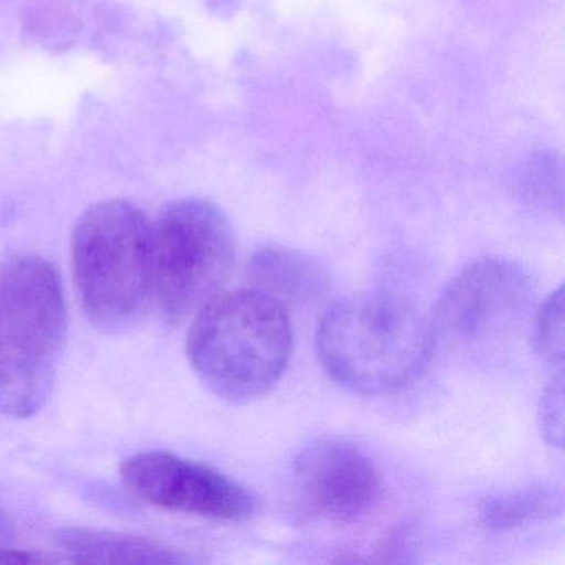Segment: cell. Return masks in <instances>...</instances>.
<instances>
[{"label":"cell","instance_id":"obj_1","mask_svg":"<svg viewBox=\"0 0 565 565\" xmlns=\"http://www.w3.org/2000/svg\"><path fill=\"white\" fill-rule=\"evenodd\" d=\"M316 347L323 372L337 385L356 395H390L428 365L433 329L399 297L359 294L327 310Z\"/></svg>","mask_w":565,"mask_h":565},{"label":"cell","instance_id":"obj_5","mask_svg":"<svg viewBox=\"0 0 565 565\" xmlns=\"http://www.w3.org/2000/svg\"><path fill=\"white\" fill-rule=\"evenodd\" d=\"M236 241L226 214L200 198L173 201L153 224V299L161 316L181 323L226 286Z\"/></svg>","mask_w":565,"mask_h":565},{"label":"cell","instance_id":"obj_13","mask_svg":"<svg viewBox=\"0 0 565 565\" xmlns=\"http://www.w3.org/2000/svg\"><path fill=\"white\" fill-rule=\"evenodd\" d=\"M564 375L562 372L555 373L552 376V382L548 383L544 396H542L541 422L544 435L547 436L548 443L552 446L561 448L562 438V419H564Z\"/></svg>","mask_w":565,"mask_h":565},{"label":"cell","instance_id":"obj_8","mask_svg":"<svg viewBox=\"0 0 565 565\" xmlns=\"http://www.w3.org/2000/svg\"><path fill=\"white\" fill-rule=\"evenodd\" d=\"M290 489L300 511L327 521H353L382 495L379 469L353 443L323 436L303 446L290 466Z\"/></svg>","mask_w":565,"mask_h":565},{"label":"cell","instance_id":"obj_4","mask_svg":"<svg viewBox=\"0 0 565 565\" xmlns=\"http://www.w3.org/2000/svg\"><path fill=\"white\" fill-rule=\"evenodd\" d=\"M72 267L95 326H134L153 299V224L128 201L94 204L75 224Z\"/></svg>","mask_w":565,"mask_h":565},{"label":"cell","instance_id":"obj_2","mask_svg":"<svg viewBox=\"0 0 565 565\" xmlns=\"http://www.w3.org/2000/svg\"><path fill=\"white\" fill-rule=\"evenodd\" d=\"M188 359L220 398L249 403L282 379L294 352L286 307L257 289L220 294L194 316Z\"/></svg>","mask_w":565,"mask_h":565},{"label":"cell","instance_id":"obj_14","mask_svg":"<svg viewBox=\"0 0 565 565\" xmlns=\"http://www.w3.org/2000/svg\"><path fill=\"white\" fill-rule=\"evenodd\" d=\"M38 562H45V558L41 557V555H35V552L0 547V564H38Z\"/></svg>","mask_w":565,"mask_h":565},{"label":"cell","instance_id":"obj_11","mask_svg":"<svg viewBox=\"0 0 565 565\" xmlns=\"http://www.w3.org/2000/svg\"><path fill=\"white\" fill-rule=\"evenodd\" d=\"M564 499L561 489L527 486L495 492L482 499L479 519L491 531L504 532L561 515Z\"/></svg>","mask_w":565,"mask_h":565},{"label":"cell","instance_id":"obj_3","mask_svg":"<svg viewBox=\"0 0 565 565\" xmlns=\"http://www.w3.org/2000/svg\"><path fill=\"white\" fill-rule=\"evenodd\" d=\"M67 332L61 274L44 257L9 260L0 277V415L29 418L44 406Z\"/></svg>","mask_w":565,"mask_h":565},{"label":"cell","instance_id":"obj_7","mask_svg":"<svg viewBox=\"0 0 565 565\" xmlns=\"http://www.w3.org/2000/svg\"><path fill=\"white\" fill-rule=\"evenodd\" d=\"M125 484L143 501L214 521H246L256 512L249 489L230 476L167 451L131 456L120 466Z\"/></svg>","mask_w":565,"mask_h":565},{"label":"cell","instance_id":"obj_10","mask_svg":"<svg viewBox=\"0 0 565 565\" xmlns=\"http://www.w3.org/2000/svg\"><path fill=\"white\" fill-rule=\"evenodd\" d=\"M71 561L82 564H178L188 558L158 542L117 532L67 529L57 539Z\"/></svg>","mask_w":565,"mask_h":565},{"label":"cell","instance_id":"obj_6","mask_svg":"<svg viewBox=\"0 0 565 565\" xmlns=\"http://www.w3.org/2000/svg\"><path fill=\"white\" fill-rule=\"evenodd\" d=\"M532 294L534 282L521 264L482 257L449 280L436 303L431 327L458 345L486 342L521 319Z\"/></svg>","mask_w":565,"mask_h":565},{"label":"cell","instance_id":"obj_9","mask_svg":"<svg viewBox=\"0 0 565 565\" xmlns=\"http://www.w3.org/2000/svg\"><path fill=\"white\" fill-rule=\"evenodd\" d=\"M254 289L277 302L309 303L327 290V273L312 257L286 246H264L249 263Z\"/></svg>","mask_w":565,"mask_h":565},{"label":"cell","instance_id":"obj_12","mask_svg":"<svg viewBox=\"0 0 565 565\" xmlns=\"http://www.w3.org/2000/svg\"><path fill=\"white\" fill-rule=\"evenodd\" d=\"M535 352L551 369L564 366V287L551 294L537 310L532 323Z\"/></svg>","mask_w":565,"mask_h":565},{"label":"cell","instance_id":"obj_15","mask_svg":"<svg viewBox=\"0 0 565 565\" xmlns=\"http://www.w3.org/2000/svg\"><path fill=\"white\" fill-rule=\"evenodd\" d=\"M15 537V525L11 515L0 508V547H9L12 539Z\"/></svg>","mask_w":565,"mask_h":565}]
</instances>
